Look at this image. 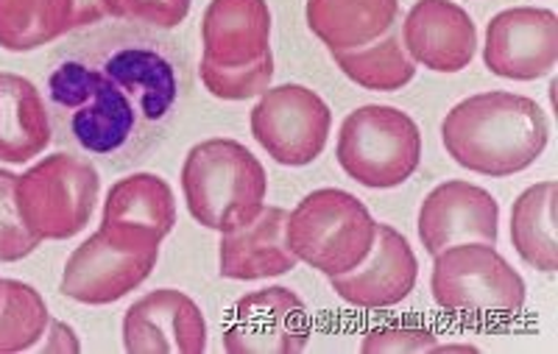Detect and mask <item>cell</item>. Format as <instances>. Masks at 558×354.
Here are the masks:
<instances>
[{"mask_svg": "<svg viewBox=\"0 0 558 354\" xmlns=\"http://www.w3.org/2000/svg\"><path fill=\"white\" fill-rule=\"evenodd\" d=\"M187 96V59L166 32L134 23L89 28L48 76L53 132L112 168L168 137Z\"/></svg>", "mask_w": 558, "mask_h": 354, "instance_id": "1", "label": "cell"}, {"mask_svg": "<svg viewBox=\"0 0 558 354\" xmlns=\"http://www.w3.org/2000/svg\"><path fill=\"white\" fill-rule=\"evenodd\" d=\"M445 151L463 171L508 179L527 171L550 143L545 109L527 96L495 89L463 98L441 121Z\"/></svg>", "mask_w": 558, "mask_h": 354, "instance_id": "2", "label": "cell"}, {"mask_svg": "<svg viewBox=\"0 0 558 354\" xmlns=\"http://www.w3.org/2000/svg\"><path fill=\"white\" fill-rule=\"evenodd\" d=\"M182 193L193 221L213 232H232L260 216L268 196L266 168L243 143L202 139L182 162Z\"/></svg>", "mask_w": 558, "mask_h": 354, "instance_id": "3", "label": "cell"}, {"mask_svg": "<svg viewBox=\"0 0 558 354\" xmlns=\"http://www.w3.org/2000/svg\"><path fill=\"white\" fill-rule=\"evenodd\" d=\"M377 221L357 196L338 187L307 193L286 218V243L293 257L324 277H341L372 252Z\"/></svg>", "mask_w": 558, "mask_h": 354, "instance_id": "4", "label": "cell"}, {"mask_svg": "<svg viewBox=\"0 0 558 354\" xmlns=\"http://www.w3.org/2000/svg\"><path fill=\"white\" fill-rule=\"evenodd\" d=\"M101 196V173L87 157L59 151L32 164L14 184L20 221L37 241H70L84 232Z\"/></svg>", "mask_w": 558, "mask_h": 354, "instance_id": "5", "label": "cell"}, {"mask_svg": "<svg viewBox=\"0 0 558 354\" xmlns=\"http://www.w3.org/2000/svg\"><path fill=\"white\" fill-rule=\"evenodd\" d=\"M336 159L352 182L368 191H393L422 162V132L402 109L366 103L343 118Z\"/></svg>", "mask_w": 558, "mask_h": 354, "instance_id": "6", "label": "cell"}, {"mask_svg": "<svg viewBox=\"0 0 558 354\" xmlns=\"http://www.w3.org/2000/svg\"><path fill=\"white\" fill-rule=\"evenodd\" d=\"M430 293L441 310L511 318L525 307V279L492 243H456L433 257Z\"/></svg>", "mask_w": 558, "mask_h": 354, "instance_id": "7", "label": "cell"}, {"mask_svg": "<svg viewBox=\"0 0 558 354\" xmlns=\"http://www.w3.org/2000/svg\"><path fill=\"white\" fill-rule=\"evenodd\" d=\"M257 146L286 168H307L327 148L332 112L316 89L305 84L268 87L248 114Z\"/></svg>", "mask_w": 558, "mask_h": 354, "instance_id": "8", "label": "cell"}, {"mask_svg": "<svg viewBox=\"0 0 558 354\" xmlns=\"http://www.w3.org/2000/svg\"><path fill=\"white\" fill-rule=\"evenodd\" d=\"M159 246L98 229L70 254L62 273V296L89 307L121 302L157 268Z\"/></svg>", "mask_w": 558, "mask_h": 354, "instance_id": "9", "label": "cell"}, {"mask_svg": "<svg viewBox=\"0 0 558 354\" xmlns=\"http://www.w3.org/2000/svg\"><path fill=\"white\" fill-rule=\"evenodd\" d=\"M311 332L307 304L291 288L274 285L238 298L223 324V349L229 354H299Z\"/></svg>", "mask_w": 558, "mask_h": 354, "instance_id": "10", "label": "cell"}, {"mask_svg": "<svg viewBox=\"0 0 558 354\" xmlns=\"http://www.w3.org/2000/svg\"><path fill=\"white\" fill-rule=\"evenodd\" d=\"M483 64L508 82H536L558 64V14L542 7H514L486 26Z\"/></svg>", "mask_w": 558, "mask_h": 354, "instance_id": "11", "label": "cell"}, {"mask_svg": "<svg viewBox=\"0 0 558 354\" xmlns=\"http://www.w3.org/2000/svg\"><path fill=\"white\" fill-rule=\"evenodd\" d=\"M418 241L430 257L456 243H492L500 237V204L477 184L450 179L433 187L418 207Z\"/></svg>", "mask_w": 558, "mask_h": 354, "instance_id": "12", "label": "cell"}, {"mask_svg": "<svg viewBox=\"0 0 558 354\" xmlns=\"http://www.w3.org/2000/svg\"><path fill=\"white\" fill-rule=\"evenodd\" d=\"M123 346L129 354H204L207 318L187 293L159 288L126 310Z\"/></svg>", "mask_w": 558, "mask_h": 354, "instance_id": "13", "label": "cell"}, {"mask_svg": "<svg viewBox=\"0 0 558 354\" xmlns=\"http://www.w3.org/2000/svg\"><path fill=\"white\" fill-rule=\"evenodd\" d=\"M418 279V259L402 232L388 223H377L375 243L361 266L341 277H330L338 298L361 310H386L402 304L413 293Z\"/></svg>", "mask_w": 558, "mask_h": 354, "instance_id": "14", "label": "cell"}, {"mask_svg": "<svg viewBox=\"0 0 558 354\" xmlns=\"http://www.w3.org/2000/svg\"><path fill=\"white\" fill-rule=\"evenodd\" d=\"M402 45L433 73H461L477 53V26L452 0H416L402 23Z\"/></svg>", "mask_w": 558, "mask_h": 354, "instance_id": "15", "label": "cell"}, {"mask_svg": "<svg viewBox=\"0 0 558 354\" xmlns=\"http://www.w3.org/2000/svg\"><path fill=\"white\" fill-rule=\"evenodd\" d=\"M202 62L246 68L271 53V9L266 0H209L202 17Z\"/></svg>", "mask_w": 558, "mask_h": 354, "instance_id": "16", "label": "cell"}, {"mask_svg": "<svg viewBox=\"0 0 558 354\" xmlns=\"http://www.w3.org/2000/svg\"><path fill=\"white\" fill-rule=\"evenodd\" d=\"M286 218L282 207H263L260 216L221 234L218 243V273L235 282H260L282 277L299 266V259L286 243Z\"/></svg>", "mask_w": 558, "mask_h": 354, "instance_id": "17", "label": "cell"}, {"mask_svg": "<svg viewBox=\"0 0 558 354\" xmlns=\"http://www.w3.org/2000/svg\"><path fill=\"white\" fill-rule=\"evenodd\" d=\"M101 227L123 237L162 246L177 227V198L171 184L157 173H132L107 193Z\"/></svg>", "mask_w": 558, "mask_h": 354, "instance_id": "18", "label": "cell"}, {"mask_svg": "<svg viewBox=\"0 0 558 354\" xmlns=\"http://www.w3.org/2000/svg\"><path fill=\"white\" fill-rule=\"evenodd\" d=\"M51 143V112L37 84L17 73H0V162H32Z\"/></svg>", "mask_w": 558, "mask_h": 354, "instance_id": "19", "label": "cell"}, {"mask_svg": "<svg viewBox=\"0 0 558 354\" xmlns=\"http://www.w3.org/2000/svg\"><path fill=\"white\" fill-rule=\"evenodd\" d=\"M307 28L330 53L380 39L400 20V0H307Z\"/></svg>", "mask_w": 558, "mask_h": 354, "instance_id": "20", "label": "cell"}, {"mask_svg": "<svg viewBox=\"0 0 558 354\" xmlns=\"http://www.w3.org/2000/svg\"><path fill=\"white\" fill-rule=\"evenodd\" d=\"M556 198L558 184L547 179L522 191L511 207V246L525 266L539 273L558 271Z\"/></svg>", "mask_w": 558, "mask_h": 354, "instance_id": "21", "label": "cell"}, {"mask_svg": "<svg viewBox=\"0 0 558 354\" xmlns=\"http://www.w3.org/2000/svg\"><path fill=\"white\" fill-rule=\"evenodd\" d=\"M70 32H76L73 0H0V48L3 51H37Z\"/></svg>", "mask_w": 558, "mask_h": 354, "instance_id": "22", "label": "cell"}, {"mask_svg": "<svg viewBox=\"0 0 558 354\" xmlns=\"http://www.w3.org/2000/svg\"><path fill=\"white\" fill-rule=\"evenodd\" d=\"M332 59L349 82L372 93H397L416 76V62L408 57L397 26L355 51H336Z\"/></svg>", "mask_w": 558, "mask_h": 354, "instance_id": "23", "label": "cell"}, {"mask_svg": "<svg viewBox=\"0 0 558 354\" xmlns=\"http://www.w3.org/2000/svg\"><path fill=\"white\" fill-rule=\"evenodd\" d=\"M48 324V304L37 288L20 279H0V354L37 349Z\"/></svg>", "mask_w": 558, "mask_h": 354, "instance_id": "24", "label": "cell"}, {"mask_svg": "<svg viewBox=\"0 0 558 354\" xmlns=\"http://www.w3.org/2000/svg\"><path fill=\"white\" fill-rule=\"evenodd\" d=\"M76 28H93L104 20L134 23L157 32H173L187 20L193 0H73Z\"/></svg>", "mask_w": 558, "mask_h": 354, "instance_id": "25", "label": "cell"}, {"mask_svg": "<svg viewBox=\"0 0 558 354\" xmlns=\"http://www.w3.org/2000/svg\"><path fill=\"white\" fill-rule=\"evenodd\" d=\"M198 76L209 96H216L218 101H248L271 87L274 53H266L246 68H216V64L202 62Z\"/></svg>", "mask_w": 558, "mask_h": 354, "instance_id": "26", "label": "cell"}, {"mask_svg": "<svg viewBox=\"0 0 558 354\" xmlns=\"http://www.w3.org/2000/svg\"><path fill=\"white\" fill-rule=\"evenodd\" d=\"M14 184H17V173L0 168V263H20L37 252V246L43 243L28 232L26 223L20 221Z\"/></svg>", "mask_w": 558, "mask_h": 354, "instance_id": "27", "label": "cell"}, {"mask_svg": "<svg viewBox=\"0 0 558 354\" xmlns=\"http://www.w3.org/2000/svg\"><path fill=\"white\" fill-rule=\"evenodd\" d=\"M438 343L436 335L425 327H400V324H391V327H377L372 332H366V338L361 341L363 354L375 352H433Z\"/></svg>", "mask_w": 558, "mask_h": 354, "instance_id": "28", "label": "cell"}, {"mask_svg": "<svg viewBox=\"0 0 558 354\" xmlns=\"http://www.w3.org/2000/svg\"><path fill=\"white\" fill-rule=\"evenodd\" d=\"M48 329H51V332H45L48 338H43L45 352H78V338L68 324L51 321Z\"/></svg>", "mask_w": 558, "mask_h": 354, "instance_id": "29", "label": "cell"}, {"mask_svg": "<svg viewBox=\"0 0 558 354\" xmlns=\"http://www.w3.org/2000/svg\"><path fill=\"white\" fill-rule=\"evenodd\" d=\"M433 352H475V346H470V343H445V346H436Z\"/></svg>", "mask_w": 558, "mask_h": 354, "instance_id": "30", "label": "cell"}]
</instances>
